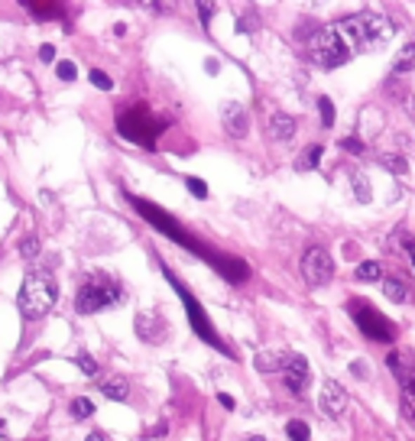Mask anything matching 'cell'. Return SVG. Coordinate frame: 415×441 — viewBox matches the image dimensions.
<instances>
[{
	"label": "cell",
	"mask_w": 415,
	"mask_h": 441,
	"mask_svg": "<svg viewBox=\"0 0 415 441\" xmlns=\"http://www.w3.org/2000/svg\"><path fill=\"white\" fill-rule=\"evenodd\" d=\"M72 416H75V419H91L94 416V402L88 396L72 399Z\"/></svg>",
	"instance_id": "7402d4cb"
},
{
	"label": "cell",
	"mask_w": 415,
	"mask_h": 441,
	"mask_svg": "<svg viewBox=\"0 0 415 441\" xmlns=\"http://www.w3.org/2000/svg\"><path fill=\"white\" fill-rule=\"evenodd\" d=\"M75 364H78V370L85 376H94L98 374V360H94L91 354H75Z\"/></svg>",
	"instance_id": "603a6c76"
},
{
	"label": "cell",
	"mask_w": 415,
	"mask_h": 441,
	"mask_svg": "<svg viewBox=\"0 0 415 441\" xmlns=\"http://www.w3.org/2000/svg\"><path fill=\"white\" fill-rule=\"evenodd\" d=\"M185 185H188V192H192V195H198V198H208V185H204L202 178H185Z\"/></svg>",
	"instance_id": "83f0119b"
},
{
	"label": "cell",
	"mask_w": 415,
	"mask_h": 441,
	"mask_svg": "<svg viewBox=\"0 0 415 441\" xmlns=\"http://www.w3.org/2000/svg\"><path fill=\"white\" fill-rule=\"evenodd\" d=\"M409 254H412V263H415V244H409Z\"/></svg>",
	"instance_id": "8d00e7d4"
},
{
	"label": "cell",
	"mask_w": 415,
	"mask_h": 441,
	"mask_svg": "<svg viewBox=\"0 0 415 441\" xmlns=\"http://www.w3.org/2000/svg\"><path fill=\"white\" fill-rule=\"evenodd\" d=\"M354 276L360 282H373V279H380V276H383V270H380V263H376V260H367V263L357 266Z\"/></svg>",
	"instance_id": "ffe728a7"
},
{
	"label": "cell",
	"mask_w": 415,
	"mask_h": 441,
	"mask_svg": "<svg viewBox=\"0 0 415 441\" xmlns=\"http://www.w3.org/2000/svg\"><path fill=\"white\" fill-rule=\"evenodd\" d=\"M55 75L62 78V81H75V62H59V65H55Z\"/></svg>",
	"instance_id": "4316f807"
},
{
	"label": "cell",
	"mask_w": 415,
	"mask_h": 441,
	"mask_svg": "<svg viewBox=\"0 0 415 441\" xmlns=\"http://www.w3.org/2000/svg\"><path fill=\"white\" fill-rule=\"evenodd\" d=\"M130 204H133L136 211L143 214V218L150 220V224H153V228L159 230V234H166V237H169V240H176V244L188 246V250H198V244H195V240L188 237L185 230H182V228H178V224H176V218H169V214L162 211V208H156V204L143 202V198H133V195H130ZM198 254H202V250H198Z\"/></svg>",
	"instance_id": "52a82bcc"
},
{
	"label": "cell",
	"mask_w": 415,
	"mask_h": 441,
	"mask_svg": "<svg viewBox=\"0 0 415 441\" xmlns=\"http://www.w3.org/2000/svg\"><path fill=\"white\" fill-rule=\"evenodd\" d=\"M282 376H286L289 393L296 396H305L308 383H312V370H308V360L302 354H282Z\"/></svg>",
	"instance_id": "9c48e42d"
},
{
	"label": "cell",
	"mask_w": 415,
	"mask_h": 441,
	"mask_svg": "<svg viewBox=\"0 0 415 441\" xmlns=\"http://www.w3.org/2000/svg\"><path fill=\"white\" fill-rule=\"evenodd\" d=\"M266 133H270L272 140L286 143V140H292V133H296V120L289 117V114H282V110H276V114L266 120Z\"/></svg>",
	"instance_id": "4fadbf2b"
},
{
	"label": "cell",
	"mask_w": 415,
	"mask_h": 441,
	"mask_svg": "<svg viewBox=\"0 0 415 441\" xmlns=\"http://www.w3.org/2000/svg\"><path fill=\"white\" fill-rule=\"evenodd\" d=\"M166 279L172 282V289H176V292H178V298H182V305H185L188 322H192V328L198 331V338H202L204 344H211V348H218L220 354H228V348H224V344H220V338H218V334H214V328H211V318H208V315H204V308L195 302V296H192V292H188V289L182 286V282H178V279H176V276H172L169 270H166Z\"/></svg>",
	"instance_id": "277c9868"
},
{
	"label": "cell",
	"mask_w": 415,
	"mask_h": 441,
	"mask_svg": "<svg viewBox=\"0 0 415 441\" xmlns=\"http://www.w3.org/2000/svg\"><path fill=\"white\" fill-rule=\"evenodd\" d=\"M386 364H390V370L399 376V383L415 380V354L412 350H393V354L386 357Z\"/></svg>",
	"instance_id": "7c38bea8"
},
{
	"label": "cell",
	"mask_w": 415,
	"mask_h": 441,
	"mask_svg": "<svg viewBox=\"0 0 415 441\" xmlns=\"http://www.w3.org/2000/svg\"><path fill=\"white\" fill-rule=\"evenodd\" d=\"M402 399H406V412L415 419V380L402 383Z\"/></svg>",
	"instance_id": "d4e9b609"
},
{
	"label": "cell",
	"mask_w": 415,
	"mask_h": 441,
	"mask_svg": "<svg viewBox=\"0 0 415 441\" xmlns=\"http://www.w3.org/2000/svg\"><path fill=\"white\" fill-rule=\"evenodd\" d=\"M85 441H104V435H98V432H91V435H88V438Z\"/></svg>",
	"instance_id": "e575fe53"
},
{
	"label": "cell",
	"mask_w": 415,
	"mask_h": 441,
	"mask_svg": "<svg viewBox=\"0 0 415 441\" xmlns=\"http://www.w3.org/2000/svg\"><path fill=\"white\" fill-rule=\"evenodd\" d=\"M0 432H4V419H0Z\"/></svg>",
	"instance_id": "74e56055"
},
{
	"label": "cell",
	"mask_w": 415,
	"mask_h": 441,
	"mask_svg": "<svg viewBox=\"0 0 415 441\" xmlns=\"http://www.w3.org/2000/svg\"><path fill=\"white\" fill-rule=\"evenodd\" d=\"M350 315H354L357 328L364 331L370 341H393L396 338V324H393L386 315H380L376 308L367 305L364 298H350Z\"/></svg>",
	"instance_id": "8992f818"
},
{
	"label": "cell",
	"mask_w": 415,
	"mask_h": 441,
	"mask_svg": "<svg viewBox=\"0 0 415 441\" xmlns=\"http://www.w3.org/2000/svg\"><path fill=\"white\" fill-rule=\"evenodd\" d=\"M318 110H322V124H324V127H334V104H331L328 98H322V101H318Z\"/></svg>",
	"instance_id": "484cf974"
},
{
	"label": "cell",
	"mask_w": 415,
	"mask_h": 441,
	"mask_svg": "<svg viewBox=\"0 0 415 441\" xmlns=\"http://www.w3.org/2000/svg\"><path fill=\"white\" fill-rule=\"evenodd\" d=\"M348 393H344V386H341L338 380H324L322 383V396H318V409H322L328 419H344V412H348Z\"/></svg>",
	"instance_id": "30bf717a"
},
{
	"label": "cell",
	"mask_w": 415,
	"mask_h": 441,
	"mask_svg": "<svg viewBox=\"0 0 415 441\" xmlns=\"http://www.w3.org/2000/svg\"><path fill=\"white\" fill-rule=\"evenodd\" d=\"M91 85H94V88H101V91H110V88H114V81H110V78L104 75V72H91Z\"/></svg>",
	"instance_id": "f1b7e54d"
},
{
	"label": "cell",
	"mask_w": 415,
	"mask_h": 441,
	"mask_svg": "<svg viewBox=\"0 0 415 441\" xmlns=\"http://www.w3.org/2000/svg\"><path fill=\"white\" fill-rule=\"evenodd\" d=\"M117 302H120V286L110 279L107 272H94L91 279L78 289V296H75V308L81 315L104 312V308L117 305Z\"/></svg>",
	"instance_id": "3957f363"
},
{
	"label": "cell",
	"mask_w": 415,
	"mask_h": 441,
	"mask_svg": "<svg viewBox=\"0 0 415 441\" xmlns=\"http://www.w3.org/2000/svg\"><path fill=\"white\" fill-rule=\"evenodd\" d=\"M198 13H202V26H211V17H214V4H198Z\"/></svg>",
	"instance_id": "4dcf8cb0"
},
{
	"label": "cell",
	"mask_w": 415,
	"mask_h": 441,
	"mask_svg": "<svg viewBox=\"0 0 415 441\" xmlns=\"http://www.w3.org/2000/svg\"><path fill=\"white\" fill-rule=\"evenodd\" d=\"M59 298V286H55V276L46 270H29L23 276V286H20L17 296V308L26 322H36L43 318Z\"/></svg>",
	"instance_id": "7a4b0ae2"
},
{
	"label": "cell",
	"mask_w": 415,
	"mask_h": 441,
	"mask_svg": "<svg viewBox=\"0 0 415 441\" xmlns=\"http://www.w3.org/2000/svg\"><path fill=\"white\" fill-rule=\"evenodd\" d=\"M36 254H39V240H36V237H26V240H23V256L29 260V256H36Z\"/></svg>",
	"instance_id": "1f68e13d"
},
{
	"label": "cell",
	"mask_w": 415,
	"mask_h": 441,
	"mask_svg": "<svg viewBox=\"0 0 415 441\" xmlns=\"http://www.w3.org/2000/svg\"><path fill=\"white\" fill-rule=\"evenodd\" d=\"M302 276H305L308 286H322L334 276V260L324 246H308L305 256H302Z\"/></svg>",
	"instance_id": "ba28073f"
},
{
	"label": "cell",
	"mask_w": 415,
	"mask_h": 441,
	"mask_svg": "<svg viewBox=\"0 0 415 441\" xmlns=\"http://www.w3.org/2000/svg\"><path fill=\"white\" fill-rule=\"evenodd\" d=\"M341 150H348V153H364V143H360L357 136H344V140H341Z\"/></svg>",
	"instance_id": "f546056e"
},
{
	"label": "cell",
	"mask_w": 415,
	"mask_h": 441,
	"mask_svg": "<svg viewBox=\"0 0 415 441\" xmlns=\"http://www.w3.org/2000/svg\"><path fill=\"white\" fill-rule=\"evenodd\" d=\"M244 441H266L263 435H250V438H244Z\"/></svg>",
	"instance_id": "d590c367"
},
{
	"label": "cell",
	"mask_w": 415,
	"mask_h": 441,
	"mask_svg": "<svg viewBox=\"0 0 415 441\" xmlns=\"http://www.w3.org/2000/svg\"><path fill=\"white\" fill-rule=\"evenodd\" d=\"M308 59L318 68H338L350 59V52L344 49V43L334 36V29L324 26V29H318V33L308 39Z\"/></svg>",
	"instance_id": "5b68a950"
},
{
	"label": "cell",
	"mask_w": 415,
	"mask_h": 441,
	"mask_svg": "<svg viewBox=\"0 0 415 441\" xmlns=\"http://www.w3.org/2000/svg\"><path fill=\"white\" fill-rule=\"evenodd\" d=\"M322 153H324V146L322 143H312V146H308V153L296 162V169H315V166L322 162Z\"/></svg>",
	"instance_id": "d6986e66"
},
{
	"label": "cell",
	"mask_w": 415,
	"mask_h": 441,
	"mask_svg": "<svg viewBox=\"0 0 415 441\" xmlns=\"http://www.w3.org/2000/svg\"><path fill=\"white\" fill-rule=\"evenodd\" d=\"M393 72H396V75H406V72H415V43L402 46V52H399L396 59H393Z\"/></svg>",
	"instance_id": "9a60e30c"
},
{
	"label": "cell",
	"mask_w": 415,
	"mask_h": 441,
	"mask_svg": "<svg viewBox=\"0 0 415 441\" xmlns=\"http://www.w3.org/2000/svg\"><path fill=\"white\" fill-rule=\"evenodd\" d=\"M101 393L107 399H117V402H124V399L130 396V383L124 380V376H104V380H101Z\"/></svg>",
	"instance_id": "5bb4252c"
},
{
	"label": "cell",
	"mask_w": 415,
	"mask_h": 441,
	"mask_svg": "<svg viewBox=\"0 0 415 441\" xmlns=\"http://www.w3.org/2000/svg\"><path fill=\"white\" fill-rule=\"evenodd\" d=\"M376 162H380L383 169H390L393 176H402V172H409L406 156H399V153H380V156H376Z\"/></svg>",
	"instance_id": "2e32d148"
},
{
	"label": "cell",
	"mask_w": 415,
	"mask_h": 441,
	"mask_svg": "<svg viewBox=\"0 0 415 441\" xmlns=\"http://www.w3.org/2000/svg\"><path fill=\"white\" fill-rule=\"evenodd\" d=\"M286 435H289V441H308L312 438V428H308V422H302V419H292V422L286 425Z\"/></svg>",
	"instance_id": "ac0fdd59"
},
{
	"label": "cell",
	"mask_w": 415,
	"mask_h": 441,
	"mask_svg": "<svg viewBox=\"0 0 415 441\" xmlns=\"http://www.w3.org/2000/svg\"><path fill=\"white\" fill-rule=\"evenodd\" d=\"M256 370H263V374H270V370H282V354H256Z\"/></svg>",
	"instance_id": "44dd1931"
},
{
	"label": "cell",
	"mask_w": 415,
	"mask_h": 441,
	"mask_svg": "<svg viewBox=\"0 0 415 441\" xmlns=\"http://www.w3.org/2000/svg\"><path fill=\"white\" fill-rule=\"evenodd\" d=\"M39 55H43V62H52V59H55V52H52V46H43V52H39Z\"/></svg>",
	"instance_id": "836d02e7"
},
{
	"label": "cell",
	"mask_w": 415,
	"mask_h": 441,
	"mask_svg": "<svg viewBox=\"0 0 415 441\" xmlns=\"http://www.w3.org/2000/svg\"><path fill=\"white\" fill-rule=\"evenodd\" d=\"M383 292H386L390 302H406L409 298V289L402 286V279H396V276H386V279H383Z\"/></svg>",
	"instance_id": "e0dca14e"
},
{
	"label": "cell",
	"mask_w": 415,
	"mask_h": 441,
	"mask_svg": "<svg viewBox=\"0 0 415 441\" xmlns=\"http://www.w3.org/2000/svg\"><path fill=\"white\" fill-rule=\"evenodd\" d=\"M218 402L228 409V412H230V409H237V406H234V396H228V393H218Z\"/></svg>",
	"instance_id": "d6a6232c"
},
{
	"label": "cell",
	"mask_w": 415,
	"mask_h": 441,
	"mask_svg": "<svg viewBox=\"0 0 415 441\" xmlns=\"http://www.w3.org/2000/svg\"><path fill=\"white\" fill-rule=\"evenodd\" d=\"M220 124H224V130H228L234 140H240V136H246V130H250V114H246L244 104L224 101L220 104Z\"/></svg>",
	"instance_id": "8fae6325"
},
{
	"label": "cell",
	"mask_w": 415,
	"mask_h": 441,
	"mask_svg": "<svg viewBox=\"0 0 415 441\" xmlns=\"http://www.w3.org/2000/svg\"><path fill=\"white\" fill-rule=\"evenodd\" d=\"M354 192H357V202H370V185H367V178L360 172H354Z\"/></svg>",
	"instance_id": "cb8c5ba5"
},
{
	"label": "cell",
	"mask_w": 415,
	"mask_h": 441,
	"mask_svg": "<svg viewBox=\"0 0 415 441\" xmlns=\"http://www.w3.org/2000/svg\"><path fill=\"white\" fill-rule=\"evenodd\" d=\"M334 36H338L344 49L354 55V52H367V49H376L383 46L386 39L393 36V23L386 13H354V17H341L331 23Z\"/></svg>",
	"instance_id": "6da1fadb"
}]
</instances>
